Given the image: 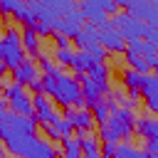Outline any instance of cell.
I'll use <instances>...</instances> for the list:
<instances>
[{
  "label": "cell",
  "instance_id": "cell-1",
  "mask_svg": "<svg viewBox=\"0 0 158 158\" xmlns=\"http://www.w3.org/2000/svg\"><path fill=\"white\" fill-rule=\"evenodd\" d=\"M35 138H37V123L30 116H17L7 111L5 118L0 121V141L5 146V153L10 156L25 158Z\"/></svg>",
  "mask_w": 158,
  "mask_h": 158
},
{
  "label": "cell",
  "instance_id": "cell-2",
  "mask_svg": "<svg viewBox=\"0 0 158 158\" xmlns=\"http://www.w3.org/2000/svg\"><path fill=\"white\" fill-rule=\"evenodd\" d=\"M42 79V94L49 96L52 104H59V109H84L79 79L57 69L54 74H40Z\"/></svg>",
  "mask_w": 158,
  "mask_h": 158
},
{
  "label": "cell",
  "instance_id": "cell-3",
  "mask_svg": "<svg viewBox=\"0 0 158 158\" xmlns=\"http://www.w3.org/2000/svg\"><path fill=\"white\" fill-rule=\"evenodd\" d=\"M133 123H136V111L128 109H118L114 114H109V118L104 123H99V143H131L133 138Z\"/></svg>",
  "mask_w": 158,
  "mask_h": 158
},
{
  "label": "cell",
  "instance_id": "cell-4",
  "mask_svg": "<svg viewBox=\"0 0 158 158\" xmlns=\"http://www.w3.org/2000/svg\"><path fill=\"white\" fill-rule=\"evenodd\" d=\"M2 99H5V106H7L10 114H17V116H32V94H30L25 86H20V84H15V81L5 84V89H2Z\"/></svg>",
  "mask_w": 158,
  "mask_h": 158
},
{
  "label": "cell",
  "instance_id": "cell-5",
  "mask_svg": "<svg viewBox=\"0 0 158 158\" xmlns=\"http://www.w3.org/2000/svg\"><path fill=\"white\" fill-rule=\"evenodd\" d=\"M22 59H25V49H22V42H20V32H17L15 27H5V32H2V54H0V62H2L7 69H15Z\"/></svg>",
  "mask_w": 158,
  "mask_h": 158
},
{
  "label": "cell",
  "instance_id": "cell-6",
  "mask_svg": "<svg viewBox=\"0 0 158 158\" xmlns=\"http://www.w3.org/2000/svg\"><path fill=\"white\" fill-rule=\"evenodd\" d=\"M109 25H111L126 42H128V40H141V37H143V30H146V25H143L141 20H136V17L126 15V12H116V15H111Z\"/></svg>",
  "mask_w": 158,
  "mask_h": 158
},
{
  "label": "cell",
  "instance_id": "cell-7",
  "mask_svg": "<svg viewBox=\"0 0 158 158\" xmlns=\"http://www.w3.org/2000/svg\"><path fill=\"white\" fill-rule=\"evenodd\" d=\"M126 15L141 20L143 25H158V5L156 0H126V7H123Z\"/></svg>",
  "mask_w": 158,
  "mask_h": 158
},
{
  "label": "cell",
  "instance_id": "cell-8",
  "mask_svg": "<svg viewBox=\"0 0 158 158\" xmlns=\"http://www.w3.org/2000/svg\"><path fill=\"white\" fill-rule=\"evenodd\" d=\"M59 116V111L54 109V104L44 96V94H32V121L37 126H47V123H54V118Z\"/></svg>",
  "mask_w": 158,
  "mask_h": 158
},
{
  "label": "cell",
  "instance_id": "cell-9",
  "mask_svg": "<svg viewBox=\"0 0 158 158\" xmlns=\"http://www.w3.org/2000/svg\"><path fill=\"white\" fill-rule=\"evenodd\" d=\"M62 116L72 123V131H74V136H77V138L86 136V133L94 128V118H91L89 109H64V114H62Z\"/></svg>",
  "mask_w": 158,
  "mask_h": 158
},
{
  "label": "cell",
  "instance_id": "cell-10",
  "mask_svg": "<svg viewBox=\"0 0 158 158\" xmlns=\"http://www.w3.org/2000/svg\"><path fill=\"white\" fill-rule=\"evenodd\" d=\"M99 30V44L106 49V54H123L126 52V40L106 22V25H101V27H96Z\"/></svg>",
  "mask_w": 158,
  "mask_h": 158
},
{
  "label": "cell",
  "instance_id": "cell-11",
  "mask_svg": "<svg viewBox=\"0 0 158 158\" xmlns=\"http://www.w3.org/2000/svg\"><path fill=\"white\" fill-rule=\"evenodd\" d=\"M138 96L143 99L148 114H156V111H158V77H156L153 72L143 74V81H141V86H138Z\"/></svg>",
  "mask_w": 158,
  "mask_h": 158
},
{
  "label": "cell",
  "instance_id": "cell-12",
  "mask_svg": "<svg viewBox=\"0 0 158 158\" xmlns=\"http://www.w3.org/2000/svg\"><path fill=\"white\" fill-rule=\"evenodd\" d=\"M81 25H84V20H81V15L74 10V12L64 15V17H54V22H52V32H59V35H64V37L72 40V37L79 32Z\"/></svg>",
  "mask_w": 158,
  "mask_h": 158
},
{
  "label": "cell",
  "instance_id": "cell-13",
  "mask_svg": "<svg viewBox=\"0 0 158 158\" xmlns=\"http://www.w3.org/2000/svg\"><path fill=\"white\" fill-rule=\"evenodd\" d=\"M10 72H12V81H15V84H20V86H27L32 79H37V77H40L37 62H35V59H27V57H25L15 69H10Z\"/></svg>",
  "mask_w": 158,
  "mask_h": 158
},
{
  "label": "cell",
  "instance_id": "cell-14",
  "mask_svg": "<svg viewBox=\"0 0 158 158\" xmlns=\"http://www.w3.org/2000/svg\"><path fill=\"white\" fill-rule=\"evenodd\" d=\"M79 79V91H81V101H84V109H91L94 104H99V101H104V94H101V89L86 77V74H79L77 77Z\"/></svg>",
  "mask_w": 158,
  "mask_h": 158
},
{
  "label": "cell",
  "instance_id": "cell-15",
  "mask_svg": "<svg viewBox=\"0 0 158 158\" xmlns=\"http://www.w3.org/2000/svg\"><path fill=\"white\" fill-rule=\"evenodd\" d=\"M20 42H22V49H25V57L27 59H37L42 54V40H40V35L32 27H22Z\"/></svg>",
  "mask_w": 158,
  "mask_h": 158
},
{
  "label": "cell",
  "instance_id": "cell-16",
  "mask_svg": "<svg viewBox=\"0 0 158 158\" xmlns=\"http://www.w3.org/2000/svg\"><path fill=\"white\" fill-rule=\"evenodd\" d=\"M86 77L101 89V94H109V89H111V67L106 64V62H99V64H91L89 67V72H86Z\"/></svg>",
  "mask_w": 158,
  "mask_h": 158
},
{
  "label": "cell",
  "instance_id": "cell-17",
  "mask_svg": "<svg viewBox=\"0 0 158 158\" xmlns=\"http://www.w3.org/2000/svg\"><path fill=\"white\" fill-rule=\"evenodd\" d=\"M133 133H138V138H158V118L153 114H143V116H136V123H133Z\"/></svg>",
  "mask_w": 158,
  "mask_h": 158
},
{
  "label": "cell",
  "instance_id": "cell-18",
  "mask_svg": "<svg viewBox=\"0 0 158 158\" xmlns=\"http://www.w3.org/2000/svg\"><path fill=\"white\" fill-rule=\"evenodd\" d=\"M77 12H79V15H81V20H84V22H89L91 27H101V25H106V22H109L104 10H99L96 5H91V2H84V0H79V5H77Z\"/></svg>",
  "mask_w": 158,
  "mask_h": 158
},
{
  "label": "cell",
  "instance_id": "cell-19",
  "mask_svg": "<svg viewBox=\"0 0 158 158\" xmlns=\"http://www.w3.org/2000/svg\"><path fill=\"white\" fill-rule=\"evenodd\" d=\"M25 158H59V148L47 138H35V143Z\"/></svg>",
  "mask_w": 158,
  "mask_h": 158
},
{
  "label": "cell",
  "instance_id": "cell-20",
  "mask_svg": "<svg viewBox=\"0 0 158 158\" xmlns=\"http://www.w3.org/2000/svg\"><path fill=\"white\" fill-rule=\"evenodd\" d=\"M72 40H74L77 49H86L89 44H99V30L91 27V25H81L79 32H77Z\"/></svg>",
  "mask_w": 158,
  "mask_h": 158
},
{
  "label": "cell",
  "instance_id": "cell-21",
  "mask_svg": "<svg viewBox=\"0 0 158 158\" xmlns=\"http://www.w3.org/2000/svg\"><path fill=\"white\" fill-rule=\"evenodd\" d=\"M42 7H47L54 17H64V15H69V12H74L77 10V2L74 0H37Z\"/></svg>",
  "mask_w": 158,
  "mask_h": 158
},
{
  "label": "cell",
  "instance_id": "cell-22",
  "mask_svg": "<svg viewBox=\"0 0 158 158\" xmlns=\"http://www.w3.org/2000/svg\"><path fill=\"white\" fill-rule=\"evenodd\" d=\"M91 64H99V62H94L84 49H77V52H74V57H72V64H69V67H72V72L79 77V74H86Z\"/></svg>",
  "mask_w": 158,
  "mask_h": 158
},
{
  "label": "cell",
  "instance_id": "cell-23",
  "mask_svg": "<svg viewBox=\"0 0 158 158\" xmlns=\"http://www.w3.org/2000/svg\"><path fill=\"white\" fill-rule=\"evenodd\" d=\"M114 158H148L143 148H136L131 143H116V156Z\"/></svg>",
  "mask_w": 158,
  "mask_h": 158
},
{
  "label": "cell",
  "instance_id": "cell-24",
  "mask_svg": "<svg viewBox=\"0 0 158 158\" xmlns=\"http://www.w3.org/2000/svg\"><path fill=\"white\" fill-rule=\"evenodd\" d=\"M123 57H126V64H128V69H133V72H138V74H148L151 69H148V64H146V59L141 57V54H136V52H123Z\"/></svg>",
  "mask_w": 158,
  "mask_h": 158
},
{
  "label": "cell",
  "instance_id": "cell-25",
  "mask_svg": "<svg viewBox=\"0 0 158 158\" xmlns=\"http://www.w3.org/2000/svg\"><path fill=\"white\" fill-rule=\"evenodd\" d=\"M141 81H143V74H138V72H133V69H121V84H123V89H133V91H138V86H141Z\"/></svg>",
  "mask_w": 158,
  "mask_h": 158
},
{
  "label": "cell",
  "instance_id": "cell-26",
  "mask_svg": "<svg viewBox=\"0 0 158 158\" xmlns=\"http://www.w3.org/2000/svg\"><path fill=\"white\" fill-rule=\"evenodd\" d=\"M96 151H99V138H96V136L86 133V136L79 138V153H81V156H86V153H96Z\"/></svg>",
  "mask_w": 158,
  "mask_h": 158
},
{
  "label": "cell",
  "instance_id": "cell-27",
  "mask_svg": "<svg viewBox=\"0 0 158 158\" xmlns=\"http://www.w3.org/2000/svg\"><path fill=\"white\" fill-rule=\"evenodd\" d=\"M35 62H37V69H40L42 74H54L57 69H62V67H57V64H54V59H52V57H47V54H40Z\"/></svg>",
  "mask_w": 158,
  "mask_h": 158
},
{
  "label": "cell",
  "instance_id": "cell-28",
  "mask_svg": "<svg viewBox=\"0 0 158 158\" xmlns=\"http://www.w3.org/2000/svg\"><path fill=\"white\" fill-rule=\"evenodd\" d=\"M72 57H74V49L69 47V49H54V64L57 67H69L72 64Z\"/></svg>",
  "mask_w": 158,
  "mask_h": 158
},
{
  "label": "cell",
  "instance_id": "cell-29",
  "mask_svg": "<svg viewBox=\"0 0 158 158\" xmlns=\"http://www.w3.org/2000/svg\"><path fill=\"white\" fill-rule=\"evenodd\" d=\"M89 114H91V118H94V123H104V121L109 118V109H106V104H104V101H99V104H94V106L89 109Z\"/></svg>",
  "mask_w": 158,
  "mask_h": 158
},
{
  "label": "cell",
  "instance_id": "cell-30",
  "mask_svg": "<svg viewBox=\"0 0 158 158\" xmlns=\"http://www.w3.org/2000/svg\"><path fill=\"white\" fill-rule=\"evenodd\" d=\"M59 146H62V153H79V138L74 133L72 136H62Z\"/></svg>",
  "mask_w": 158,
  "mask_h": 158
},
{
  "label": "cell",
  "instance_id": "cell-31",
  "mask_svg": "<svg viewBox=\"0 0 158 158\" xmlns=\"http://www.w3.org/2000/svg\"><path fill=\"white\" fill-rule=\"evenodd\" d=\"M84 52H86L94 62H106V59H109V54H106V49H104L101 44H89Z\"/></svg>",
  "mask_w": 158,
  "mask_h": 158
},
{
  "label": "cell",
  "instance_id": "cell-32",
  "mask_svg": "<svg viewBox=\"0 0 158 158\" xmlns=\"http://www.w3.org/2000/svg\"><path fill=\"white\" fill-rule=\"evenodd\" d=\"M84 2H91V5H96L99 10H104V12H106V17H109V15H116V12H118V7H116V5L111 2V0H84Z\"/></svg>",
  "mask_w": 158,
  "mask_h": 158
},
{
  "label": "cell",
  "instance_id": "cell-33",
  "mask_svg": "<svg viewBox=\"0 0 158 158\" xmlns=\"http://www.w3.org/2000/svg\"><path fill=\"white\" fill-rule=\"evenodd\" d=\"M52 126H54V128L59 131V136H72V133H74V131H72V123H69V121H67L64 116H57Z\"/></svg>",
  "mask_w": 158,
  "mask_h": 158
},
{
  "label": "cell",
  "instance_id": "cell-34",
  "mask_svg": "<svg viewBox=\"0 0 158 158\" xmlns=\"http://www.w3.org/2000/svg\"><path fill=\"white\" fill-rule=\"evenodd\" d=\"M20 7V0H0V17H10Z\"/></svg>",
  "mask_w": 158,
  "mask_h": 158
},
{
  "label": "cell",
  "instance_id": "cell-35",
  "mask_svg": "<svg viewBox=\"0 0 158 158\" xmlns=\"http://www.w3.org/2000/svg\"><path fill=\"white\" fill-rule=\"evenodd\" d=\"M143 42H148V44H158V30L153 27V25H146V30H143V37H141Z\"/></svg>",
  "mask_w": 158,
  "mask_h": 158
},
{
  "label": "cell",
  "instance_id": "cell-36",
  "mask_svg": "<svg viewBox=\"0 0 158 158\" xmlns=\"http://www.w3.org/2000/svg\"><path fill=\"white\" fill-rule=\"evenodd\" d=\"M52 40H54V49H69V44H72V40L59 32H52Z\"/></svg>",
  "mask_w": 158,
  "mask_h": 158
},
{
  "label": "cell",
  "instance_id": "cell-37",
  "mask_svg": "<svg viewBox=\"0 0 158 158\" xmlns=\"http://www.w3.org/2000/svg\"><path fill=\"white\" fill-rule=\"evenodd\" d=\"M99 156H101V158H114V156H116V143H111V141L101 143V148H99Z\"/></svg>",
  "mask_w": 158,
  "mask_h": 158
},
{
  "label": "cell",
  "instance_id": "cell-38",
  "mask_svg": "<svg viewBox=\"0 0 158 158\" xmlns=\"http://www.w3.org/2000/svg\"><path fill=\"white\" fill-rule=\"evenodd\" d=\"M126 49H128V52H136V54H143L146 42H143V40H128V42H126Z\"/></svg>",
  "mask_w": 158,
  "mask_h": 158
},
{
  "label": "cell",
  "instance_id": "cell-39",
  "mask_svg": "<svg viewBox=\"0 0 158 158\" xmlns=\"http://www.w3.org/2000/svg\"><path fill=\"white\" fill-rule=\"evenodd\" d=\"M42 131H44V136H47V141H59L62 136H59V131L52 126V123H47V126H40Z\"/></svg>",
  "mask_w": 158,
  "mask_h": 158
},
{
  "label": "cell",
  "instance_id": "cell-40",
  "mask_svg": "<svg viewBox=\"0 0 158 158\" xmlns=\"http://www.w3.org/2000/svg\"><path fill=\"white\" fill-rule=\"evenodd\" d=\"M25 89H30L32 94H42V79H40V77H37V79H32V81H30Z\"/></svg>",
  "mask_w": 158,
  "mask_h": 158
},
{
  "label": "cell",
  "instance_id": "cell-41",
  "mask_svg": "<svg viewBox=\"0 0 158 158\" xmlns=\"http://www.w3.org/2000/svg\"><path fill=\"white\" fill-rule=\"evenodd\" d=\"M146 153H158V138H151V141H146V148H143Z\"/></svg>",
  "mask_w": 158,
  "mask_h": 158
},
{
  "label": "cell",
  "instance_id": "cell-42",
  "mask_svg": "<svg viewBox=\"0 0 158 158\" xmlns=\"http://www.w3.org/2000/svg\"><path fill=\"white\" fill-rule=\"evenodd\" d=\"M5 114H7V106H5V99H2V101H0V121L5 118Z\"/></svg>",
  "mask_w": 158,
  "mask_h": 158
},
{
  "label": "cell",
  "instance_id": "cell-43",
  "mask_svg": "<svg viewBox=\"0 0 158 158\" xmlns=\"http://www.w3.org/2000/svg\"><path fill=\"white\" fill-rule=\"evenodd\" d=\"M59 158H81V153H59Z\"/></svg>",
  "mask_w": 158,
  "mask_h": 158
},
{
  "label": "cell",
  "instance_id": "cell-44",
  "mask_svg": "<svg viewBox=\"0 0 158 158\" xmlns=\"http://www.w3.org/2000/svg\"><path fill=\"white\" fill-rule=\"evenodd\" d=\"M5 74H7V67L0 62V79H5Z\"/></svg>",
  "mask_w": 158,
  "mask_h": 158
},
{
  "label": "cell",
  "instance_id": "cell-45",
  "mask_svg": "<svg viewBox=\"0 0 158 158\" xmlns=\"http://www.w3.org/2000/svg\"><path fill=\"white\" fill-rule=\"evenodd\" d=\"M81 158H101V156H99V151H96V153H86V156H81Z\"/></svg>",
  "mask_w": 158,
  "mask_h": 158
},
{
  "label": "cell",
  "instance_id": "cell-46",
  "mask_svg": "<svg viewBox=\"0 0 158 158\" xmlns=\"http://www.w3.org/2000/svg\"><path fill=\"white\" fill-rule=\"evenodd\" d=\"M2 89H5V84L0 81V101H2Z\"/></svg>",
  "mask_w": 158,
  "mask_h": 158
},
{
  "label": "cell",
  "instance_id": "cell-47",
  "mask_svg": "<svg viewBox=\"0 0 158 158\" xmlns=\"http://www.w3.org/2000/svg\"><path fill=\"white\" fill-rule=\"evenodd\" d=\"M0 156H5V146H2V141H0Z\"/></svg>",
  "mask_w": 158,
  "mask_h": 158
},
{
  "label": "cell",
  "instance_id": "cell-48",
  "mask_svg": "<svg viewBox=\"0 0 158 158\" xmlns=\"http://www.w3.org/2000/svg\"><path fill=\"white\" fill-rule=\"evenodd\" d=\"M0 54H2V35H0Z\"/></svg>",
  "mask_w": 158,
  "mask_h": 158
},
{
  "label": "cell",
  "instance_id": "cell-49",
  "mask_svg": "<svg viewBox=\"0 0 158 158\" xmlns=\"http://www.w3.org/2000/svg\"><path fill=\"white\" fill-rule=\"evenodd\" d=\"M0 158H2V156H0Z\"/></svg>",
  "mask_w": 158,
  "mask_h": 158
}]
</instances>
